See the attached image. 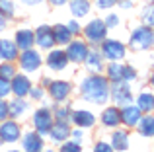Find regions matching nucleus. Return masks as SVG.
Wrapping results in <instances>:
<instances>
[{
    "instance_id": "obj_2",
    "label": "nucleus",
    "mask_w": 154,
    "mask_h": 152,
    "mask_svg": "<svg viewBox=\"0 0 154 152\" xmlns=\"http://www.w3.org/2000/svg\"><path fill=\"white\" fill-rule=\"evenodd\" d=\"M131 47L133 49H148L152 47V31L150 27H139L131 35Z\"/></svg>"
},
{
    "instance_id": "obj_32",
    "label": "nucleus",
    "mask_w": 154,
    "mask_h": 152,
    "mask_svg": "<svg viewBox=\"0 0 154 152\" xmlns=\"http://www.w3.org/2000/svg\"><path fill=\"white\" fill-rule=\"evenodd\" d=\"M8 94H10V82L0 78V98H6Z\"/></svg>"
},
{
    "instance_id": "obj_22",
    "label": "nucleus",
    "mask_w": 154,
    "mask_h": 152,
    "mask_svg": "<svg viewBox=\"0 0 154 152\" xmlns=\"http://www.w3.org/2000/svg\"><path fill=\"white\" fill-rule=\"evenodd\" d=\"M72 119H74V123L78 127H82V129H88V127H92L96 123L94 115H92L90 111H76V113L72 115Z\"/></svg>"
},
{
    "instance_id": "obj_8",
    "label": "nucleus",
    "mask_w": 154,
    "mask_h": 152,
    "mask_svg": "<svg viewBox=\"0 0 154 152\" xmlns=\"http://www.w3.org/2000/svg\"><path fill=\"white\" fill-rule=\"evenodd\" d=\"M10 90L14 92L18 98L27 96V94H29V90H31L29 78H26V76H22V74H14V82L10 84Z\"/></svg>"
},
{
    "instance_id": "obj_31",
    "label": "nucleus",
    "mask_w": 154,
    "mask_h": 152,
    "mask_svg": "<svg viewBox=\"0 0 154 152\" xmlns=\"http://www.w3.org/2000/svg\"><path fill=\"white\" fill-rule=\"evenodd\" d=\"M60 152H82V148L78 142H66V144H63Z\"/></svg>"
},
{
    "instance_id": "obj_17",
    "label": "nucleus",
    "mask_w": 154,
    "mask_h": 152,
    "mask_svg": "<svg viewBox=\"0 0 154 152\" xmlns=\"http://www.w3.org/2000/svg\"><path fill=\"white\" fill-rule=\"evenodd\" d=\"M35 41V35L31 33L29 29H20L18 33H16V47L18 49H31V45H33Z\"/></svg>"
},
{
    "instance_id": "obj_16",
    "label": "nucleus",
    "mask_w": 154,
    "mask_h": 152,
    "mask_svg": "<svg viewBox=\"0 0 154 152\" xmlns=\"http://www.w3.org/2000/svg\"><path fill=\"white\" fill-rule=\"evenodd\" d=\"M18 57V47L14 41L8 39H0V59L2 61H14Z\"/></svg>"
},
{
    "instance_id": "obj_21",
    "label": "nucleus",
    "mask_w": 154,
    "mask_h": 152,
    "mask_svg": "<svg viewBox=\"0 0 154 152\" xmlns=\"http://www.w3.org/2000/svg\"><path fill=\"white\" fill-rule=\"evenodd\" d=\"M53 29V37H55V43H60V45H64V43H70V37L72 33L68 31L66 26H60V23H57L55 27H51Z\"/></svg>"
},
{
    "instance_id": "obj_42",
    "label": "nucleus",
    "mask_w": 154,
    "mask_h": 152,
    "mask_svg": "<svg viewBox=\"0 0 154 152\" xmlns=\"http://www.w3.org/2000/svg\"><path fill=\"white\" fill-rule=\"evenodd\" d=\"M4 27H6V16H4L2 12H0V31H2Z\"/></svg>"
},
{
    "instance_id": "obj_11",
    "label": "nucleus",
    "mask_w": 154,
    "mask_h": 152,
    "mask_svg": "<svg viewBox=\"0 0 154 152\" xmlns=\"http://www.w3.org/2000/svg\"><path fill=\"white\" fill-rule=\"evenodd\" d=\"M0 138H2L4 142H14L20 138V127L18 123L14 121H6L2 127H0Z\"/></svg>"
},
{
    "instance_id": "obj_33",
    "label": "nucleus",
    "mask_w": 154,
    "mask_h": 152,
    "mask_svg": "<svg viewBox=\"0 0 154 152\" xmlns=\"http://www.w3.org/2000/svg\"><path fill=\"white\" fill-rule=\"evenodd\" d=\"M135 76H137V72L131 68V66H125V70H123V80H125V82H131V80H135Z\"/></svg>"
},
{
    "instance_id": "obj_4",
    "label": "nucleus",
    "mask_w": 154,
    "mask_h": 152,
    "mask_svg": "<svg viewBox=\"0 0 154 152\" xmlns=\"http://www.w3.org/2000/svg\"><path fill=\"white\" fill-rule=\"evenodd\" d=\"M133 96H131V90H129V82H125V80L113 82V102L117 105H127Z\"/></svg>"
},
{
    "instance_id": "obj_10",
    "label": "nucleus",
    "mask_w": 154,
    "mask_h": 152,
    "mask_svg": "<svg viewBox=\"0 0 154 152\" xmlns=\"http://www.w3.org/2000/svg\"><path fill=\"white\" fill-rule=\"evenodd\" d=\"M35 41L39 43V47L43 49H51L55 45V37H53V29L49 26H41L37 27V33H35Z\"/></svg>"
},
{
    "instance_id": "obj_12",
    "label": "nucleus",
    "mask_w": 154,
    "mask_h": 152,
    "mask_svg": "<svg viewBox=\"0 0 154 152\" xmlns=\"http://www.w3.org/2000/svg\"><path fill=\"white\" fill-rule=\"evenodd\" d=\"M33 123H35V127H37L39 133H49V129L53 125V117H51V113L47 109H39L37 113L33 115Z\"/></svg>"
},
{
    "instance_id": "obj_19",
    "label": "nucleus",
    "mask_w": 154,
    "mask_h": 152,
    "mask_svg": "<svg viewBox=\"0 0 154 152\" xmlns=\"http://www.w3.org/2000/svg\"><path fill=\"white\" fill-rule=\"evenodd\" d=\"M102 123L105 127H117L121 123V113L117 107H107L102 113Z\"/></svg>"
},
{
    "instance_id": "obj_14",
    "label": "nucleus",
    "mask_w": 154,
    "mask_h": 152,
    "mask_svg": "<svg viewBox=\"0 0 154 152\" xmlns=\"http://www.w3.org/2000/svg\"><path fill=\"white\" fill-rule=\"evenodd\" d=\"M23 150L26 152H41L43 141L37 133H26L23 135Z\"/></svg>"
},
{
    "instance_id": "obj_45",
    "label": "nucleus",
    "mask_w": 154,
    "mask_h": 152,
    "mask_svg": "<svg viewBox=\"0 0 154 152\" xmlns=\"http://www.w3.org/2000/svg\"><path fill=\"white\" fill-rule=\"evenodd\" d=\"M80 137H82V131H74V138H76V141H78Z\"/></svg>"
},
{
    "instance_id": "obj_9",
    "label": "nucleus",
    "mask_w": 154,
    "mask_h": 152,
    "mask_svg": "<svg viewBox=\"0 0 154 152\" xmlns=\"http://www.w3.org/2000/svg\"><path fill=\"white\" fill-rule=\"evenodd\" d=\"M70 90H72L70 84L64 82V80H55V82H51V86H49L51 96L57 99V102H63V99H66L68 94H70Z\"/></svg>"
},
{
    "instance_id": "obj_13",
    "label": "nucleus",
    "mask_w": 154,
    "mask_h": 152,
    "mask_svg": "<svg viewBox=\"0 0 154 152\" xmlns=\"http://www.w3.org/2000/svg\"><path fill=\"white\" fill-rule=\"evenodd\" d=\"M49 133H51V138L55 142H63L64 138L70 135V127L66 125V121H57L55 125H51V129H49Z\"/></svg>"
},
{
    "instance_id": "obj_37",
    "label": "nucleus",
    "mask_w": 154,
    "mask_h": 152,
    "mask_svg": "<svg viewBox=\"0 0 154 152\" xmlns=\"http://www.w3.org/2000/svg\"><path fill=\"white\" fill-rule=\"evenodd\" d=\"M105 26H109V27H113V26H117L119 23V20H117V16H109L107 18V22H103Z\"/></svg>"
},
{
    "instance_id": "obj_3",
    "label": "nucleus",
    "mask_w": 154,
    "mask_h": 152,
    "mask_svg": "<svg viewBox=\"0 0 154 152\" xmlns=\"http://www.w3.org/2000/svg\"><path fill=\"white\" fill-rule=\"evenodd\" d=\"M102 55L109 61H121L125 57V45L115 39H107L102 45Z\"/></svg>"
},
{
    "instance_id": "obj_26",
    "label": "nucleus",
    "mask_w": 154,
    "mask_h": 152,
    "mask_svg": "<svg viewBox=\"0 0 154 152\" xmlns=\"http://www.w3.org/2000/svg\"><path fill=\"white\" fill-rule=\"evenodd\" d=\"M137 125H140V135H144V137H152V133H154V119H152V115H146V117L139 119Z\"/></svg>"
},
{
    "instance_id": "obj_34",
    "label": "nucleus",
    "mask_w": 154,
    "mask_h": 152,
    "mask_svg": "<svg viewBox=\"0 0 154 152\" xmlns=\"http://www.w3.org/2000/svg\"><path fill=\"white\" fill-rule=\"evenodd\" d=\"M98 2V8H111V6H115L119 0H96Z\"/></svg>"
},
{
    "instance_id": "obj_5",
    "label": "nucleus",
    "mask_w": 154,
    "mask_h": 152,
    "mask_svg": "<svg viewBox=\"0 0 154 152\" xmlns=\"http://www.w3.org/2000/svg\"><path fill=\"white\" fill-rule=\"evenodd\" d=\"M105 29H107V26H105L102 20H92V22L86 26L84 33H86V37L90 39L92 43H100L105 37Z\"/></svg>"
},
{
    "instance_id": "obj_44",
    "label": "nucleus",
    "mask_w": 154,
    "mask_h": 152,
    "mask_svg": "<svg viewBox=\"0 0 154 152\" xmlns=\"http://www.w3.org/2000/svg\"><path fill=\"white\" fill-rule=\"evenodd\" d=\"M23 2H26V4H29V6H33V4H39L41 0H23Z\"/></svg>"
},
{
    "instance_id": "obj_20",
    "label": "nucleus",
    "mask_w": 154,
    "mask_h": 152,
    "mask_svg": "<svg viewBox=\"0 0 154 152\" xmlns=\"http://www.w3.org/2000/svg\"><path fill=\"white\" fill-rule=\"evenodd\" d=\"M86 66L92 70V72H102V68H103V65H102V55L98 53V51H88V55H86Z\"/></svg>"
},
{
    "instance_id": "obj_23",
    "label": "nucleus",
    "mask_w": 154,
    "mask_h": 152,
    "mask_svg": "<svg viewBox=\"0 0 154 152\" xmlns=\"http://www.w3.org/2000/svg\"><path fill=\"white\" fill-rule=\"evenodd\" d=\"M70 12L78 18H82L90 12V2L88 0H70Z\"/></svg>"
},
{
    "instance_id": "obj_30",
    "label": "nucleus",
    "mask_w": 154,
    "mask_h": 152,
    "mask_svg": "<svg viewBox=\"0 0 154 152\" xmlns=\"http://www.w3.org/2000/svg\"><path fill=\"white\" fill-rule=\"evenodd\" d=\"M0 12L4 16H14V4H12V0H0Z\"/></svg>"
},
{
    "instance_id": "obj_6",
    "label": "nucleus",
    "mask_w": 154,
    "mask_h": 152,
    "mask_svg": "<svg viewBox=\"0 0 154 152\" xmlns=\"http://www.w3.org/2000/svg\"><path fill=\"white\" fill-rule=\"evenodd\" d=\"M20 62H22V68L23 70H37V66H41V57H39L37 51H31L26 49L22 55H20Z\"/></svg>"
},
{
    "instance_id": "obj_24",
    "label": "nucleus",
    "mask_w": 154,
    "mask_h": 152,
    "mask_svg": "<svg viewBox=\"0 0 154 152\" xmlns=\"http://www.w3.org/2000/svg\"><path fill=\"white\" fill-rule=\"evenodd\" d=\"M111 142H113V148H115V150H127L129 148V137H127L125 131H117V133H113Z\"/></svg>"
},
{
    "instance_id": "obj_41",
    "label": "nucleus",
    "mask_w": 154,
    "mask_h": 152,
    "mask_svg": "<svg viewBox=\"0 0 154 152\" xmlns=\"http://www.w3.org/2000/svg\"><path fill=\"white\" fill-rule=\"evenodd\" d=\"M57 117H59L60 121H64V119L68 117V109H59L57 111Z\"/></svg>"
},
{
    "instance_id": "obj_27",
    "label": "nucleus",
    "mask_w": 154,
    "mask_h": 152,
    "mask_svg": "<svg viewBox=\"0 0 154 152\" xmlns=\"http://www.w3.org/2000/svg\"><path fill=\"white\" fill-rule=\"evenodd\" d=\"M152 107H154L152 94H140V96H139V109H140V111H146V113H150Z\"/></svg>"
},
{
    "instance_id": "obj_28",
    "label": "nucleus",
    "mask_w": 154,
    "mask_h": 152,
    "mask_svg": "<svg viewBox=\"0 0 154 152\" xmlns=\"http://www.w3.org/2000/svg\"><path fill=\"white\" fill-rule=\"evenodd\" d=\"M123 70H125V65H117V62H113V65L107 66V74H109V78H111L113 82L123 80Z\"/></svg>"
},
{
    "instance_id": "obj_29",
    "label": "nucleus",
    "mask_w": 154,
    "mask_h": 152,
    "mask_svg": "<svg viewBox=\"0 0 154 152\" xmlns=\"http://www.w3.org/2000/svg\"><path fill=\"white\" fill-rule=\"evenodd\" d=\"M14 74H16V70H14V66H12V65H8V62L0 65V78L10 80V78H14Z\"/></svg>"
},
{
    "instance_id": "obj_18",
    "label": "nucleus",
    "mask_w": 154,
    "mask_h": 152,
    "mask_svg": "<svg viewBox=\"0 0 154 152\" xmlns=\"http://www.w3.org/2000/svg\"><path fill=\"white\" fill-rule=\"evenodd\" d=\"M47 62H49V66L53 70H63L64 66H66V62H68L66 53H64V51H51Z\"/></svg>"
},
{
    "instance_id": "obj_38",
    "label": "nucleus",
    "mask_w": 154,
    "mask_h": 152,
    "mask_svg": "<svg viewBox=\"0 0 154 152\" xmlns=\"http://www.w3.org/2000/svg\"><path fill=\"white\" fill-rule=\"evenodd\" d=\"M66 27H68V31H70L72 35H74V33H78V29H80V27H78V23H76V22H70Z\"/></svg>"
},
{
    "instance_id": "obj_7",
    "label": "nucleus",
    "mask_w": 154,
    "mask_h": 152,
    "mask_svg": "<svg viewBox=\"0 0 154 152\" xmlns=\"http://www.w3.org/2000/svg\"><path fill=\"white\" fill-rule=\"evenodd\" d=\"M88 51H90V49L86 47V43L72 41L70 45H68V49H66V59H70L72 62H82L84 59H86Z\"/></svg>"
},
{
    "instance_id": "obj_25",
    "label": "nucleus",
    "mask_w": 154,
    "mask_h": 152,
    "mask_svg": "<svg viewBox=\"0 0 154 152\" xmlns=\"http://www.w3.org/2000/svg\"><path fill=\"white\" fill-rule=\"evenodd\" d=\"M23 111H27V103L22 98H16L12 103H8V113L12 117H20V115H23Z\"/></svg>"
},
{
    "instance_id": "obj_46",
    "label": "nucleus",
    "mask_w": 154,
    "mask_h": 152,
    "mask_svg": "<svg viewBox=\"0 0 154 152\" xmlns=\"http://www.w3.org/2000/svg\"><path fill=\"white\" fill-rule=\"evenodd\" d=\"M47 152H55V150H47Z\"/></svg>"
},
{
    "instance_id": "obj_43",
    "label": "nucleus",
    "mask_w": 154,
    "mask_h": 152,
    "mask_svg": "<svg viewBox=\"0 0 154 152\" xmlns=\"http://www.w3.org/2000/svg\"><path fill=\"white\" fill-rule=\"evenodd\" d=\"M51 4H55V6H60V4H66L68 0H49Z\"/></svg>"
},
{
    "instance_id": "obj_1",
    "label": "nucleus",
    "mask_w": 154,
    "mask_h": 152,
    "mask_svg": "<svg viewBox=\"0 0 154 152\" xmlns=\"http://www.w3.org/2000/svg\"><path fill=\"white\" fill-rule=\"evenodd\" d=\"M82 94H84V99H88V102L103 103L105 99H109L107 82L102 76H90L82 82Z\"/></svg>"
},
{
    "instance_id": "obj_15",
    "label": "nucleus",
    "mask_w": 154,
    "mask_h": 152,
    "mask_svg": "<svg viewBox=\"0 0 154 152\" xmlns=\"http://www.w3.org/2000/svg\"><path fill=\"white\" fill-rule=\"evenodd\" d=\"M119 113H121V121H123L125 125H129V127H135L137 123H139V119H140V109L129 105V103L125 105L123 111H119Z\"/></svg>"
},
{
    "instance_id": "obj_40",
    "label": "nucleus",
    "mask_w": 154,
    "mask_h": 152,
    "mask_svg": "<svg viewBox=\"0 0 154 152\" xmlns=\"http://www.w3.org/2000/svg\"><path fill=\"white\" fill-rule=\"evenodd\" d=\"M29 92H31V96H33L35 99H41L43 98V90H41V88H35V90H29Z\"/></svg>"
},
{
    "instance_id": "obj_36",
    "label": "nucleus",
    "mask_w": 154,
    "mask_h": 152,
    "mask_svg": "<svg viewBox=\"0 0 154 152\" xmlns=\"http://www.w3.org/2000/svg\"><path fill=\"white\" fill-rule=\"evenodd\" d=\"M6 115H8V103L0 98V119H4Z\"/></svg>"
},
{
    "instance_id": "obj_39",
    "label": "nucleus",
    "mask_w": 154,
    "mask_h": 152,
    "mask_svg": "<svg viewBox=\"0 0 154 152\" xmlns=\"http://www.w3.org/2000/svg\"><path fill=\"white\" fill-rule=\"evenodd\" d=\"M144 22H146L148 26H152V8H148V10L144 12Z\"/></svg>"
},
{
    "instance_id": "obj_35",
    "label": "nucleus",
    "mask_w": 154,
    "mask_h": 152,
    "mask_svg": "<svg viewBox=\"0 0 154 152\" xmlns=\"http://www.w3.org/2000/svg\"><path fill=\"white\" fill-rule=\"evenodd\" d=\"M94 152H113V150H111V146L105 144V142H98L96 148H94Z\"/></svg>"
}]
</instances>
